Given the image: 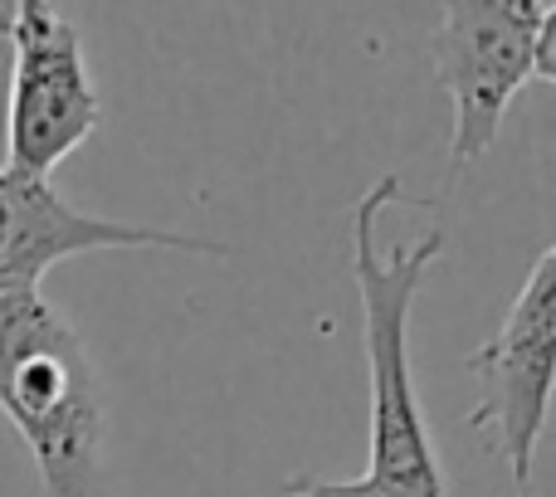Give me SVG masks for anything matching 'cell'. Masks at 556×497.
Masks as SVG:
<instances>
[{
	"mask_svg": "<svg viewBox=\"0 0 556 497\" xmlns=\"http://www.w3.org/2000/svg\"><path fill=\"white\" fill-rule=\"evenodd\" d=\"M401 201V176L386 171L352 211V278L362 297V332L371 356V473L395 497H450L440 449L410 366V317L430 268L444 258V225L381 254L376 225Z\"/></svg>",
	"mask_w": 556,
	"mask_h": 497,
	"instance_id": "6da1fadb",
	"label": "cell"
},
{
	"mask_svg": "<svg viewBox=\"0 0 556 497\" xmlns=\"http://www.w3.org/2000/svg\"><path fill=\"white\" fill-rule=\"evenodd\" d=\"M0 415L45 497H108V395L84 336L45 293L0 297Z\"/></svg>",
	"mask_w": 556,
	"mask_h": 497,
	"instance_id": "7a4b0ae2",
	"label": "cell"
},
{
	"mask_svg": "<svg viewBox=\"0 0 556 497\" xmlns=\"http://www.w3.org/2000/svg\"><path fill=\"white\" fill-rule=\"evenodd\" d=\"M434 74L454 103L450 171H469L493 142L508 103L556 78L552 0H454L434 25Z\"/></svg>",
	"mask_w": 556,
	"mask_h": 497,
	"instance_id": "3957f363",
	"label": "cell"
},
{
	"mask_svg": "<svg viewBox=\"0 0 556 497\" xmlns=\"http://www.w3.org/2000/svg\"><path fill=\"white\" fill-rule=\"evenodd\" d=\"M0 39L10 49L5 171L54 181L59 166L103 123L84 39L74 20L45 0L0 5Z\"/></svg>",
	"mask_w": 556,
	"mask_h": 497,
	"instance_id": "277c9868",
	"label": "cell"
},
{
	"mask_svg": "<svg viewBox=\"0 0 556 497\" xmlns=\"http://www.w3.org/2000/svg\"><path fill=\"white\" fill-rule=\"evenodd\" d=\"M483 400L464 415V430H489L513 473V497H538V444L547 434L556 385V248L547 244L518 288L498 332L469 356Z\"/></svg>",
	"mask_w": 556,
	"mask_h": 497,
	"instance_id": "5b68a950",
	"label": "cell"
},
{
	"mask_svg": "<svg viewBox=\"0 0 556 497\" xmlns=\"http://www.w3.org/2000/svg\"><path fill=\"white\" fill-rule=\"evenodd\" d=\"M98 248H181V254L230 258L225 244L195 240L181 230L127 225L108 215H88L45 176H15L0 166V297L39 293L49 268Z\"/></svg>",
	"mask_w": 556,
	"mask_h": 497,
	"instance_id": "8992f818",
	"label": "cell"
},
{
	"mask_svg": "<svg viewBox=\"0 0 556 497\" xmlns=\"http://www.w3.org/2000/svg\"><path fill=\"white\" fill-rule=\"evenodd\" d=\"M278 497H395L371 479H323V473H298Z\"/></svg>",
	"mask_w": 556,
	"mask_h": 497,
	"instance_id": "52a82bcc",
	"label": "cell"
}]
</instances>
